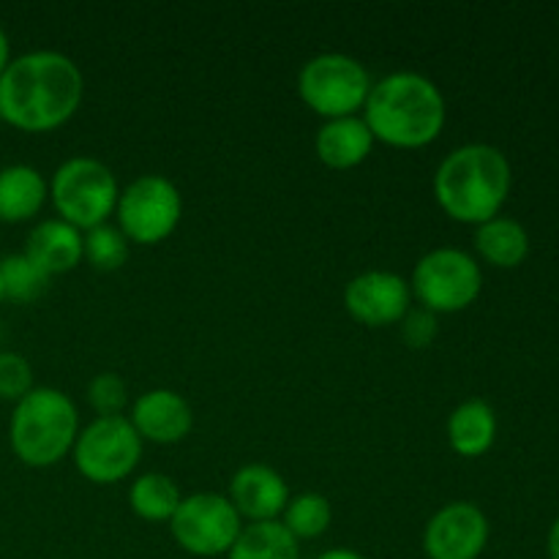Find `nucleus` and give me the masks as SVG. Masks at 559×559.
Wrapping results in <instances>:
<instances>
[{
	"label": "nucleus",
	"instance_id": "f257e3e1",
	"mask_svg": "<svg viewBox=\"0 0 559 559\" xmlns=\"http://www.w3.org/2000/svg\"><path fill=\"white\" fill-rule=\"evenodd\" d=\"M85 76L80 66L55 49L11 58L0 74V120L25 134H49L82 107Z\"/></svg>",
	"mask_w": 559,
	"mask_h": 559
},
{
	"label": "nucleus",
	"instance_id": "f03ea898",
	"mask_svg": "<svg viewBox=\"0 0 559 559\" xmlns=\"http://www.w3.org/2000/svg\"><path fill=\"white\" fill-rule=\"evenodd\" d=\"M445 96L429 76L396 71L371 85L364 107V123L374 142L402 151L426 147L445 129Z\"/></svg>",
	"mask_w": 559,
	"mask_h": 559
},
{
	"label": "nucleus",
	"instance_id": "7ed1b4c3",
	"mask_svg": "<svg viewBox=\"0 0 559 559\" xmlns=\"http://www.w3.org/2000/svg\"><path fill=\"white\" fill-rule=\"evenodd\" d=\"M511 191V164L495 145L473 142L442 158L435 173L437 205L459 224H480L500 216Z\"/></svg>",
	"mask_w": 559,
	"mask_h": 559
},
{
	"label": "nucleus",
	"instance_id": "20e7f679",
	"mask_svg": "<svg viewBox=\"0 0 559 559\" xmlns=\"http://www.w3.org/2000/svg\"><path fill=\"white\" fill-rule=\"evenodd\" d=\"M80 437V413L69 393L38 385L14 404L9 445L25 467L47 469L63 462Z\"/></svg>",
	"mask_w": 559,
	"mask_h": 559
},
{
	"label": "nucleus",
	"instance_id": "39448f33",
	"mask_svg": "<svg viewBox=\"0 0 559 559\" xmlns=\"http://www.w3.org/2000/svg\"><path fill=\"white\" fill-rule=\"evenodd\" d=\"M120 186L112 169L91 156H74L55 169L49 180V202L60 222L80 233L107 224L118 207Z\"/></svg>",
	"mask_w": 559,
	"mask_h": 559
},
{
	"label": "nucleus",
	"instance_id": "423d86ee",
	"mask_svg": "<svg viewBox=\"0 0 559 559\" xmlns=\"http://www.w3.org/2000/svg\"><path fill=\"white\" fill-rule=\"evenodd\" d=\"M371 74L358 58L344 52H322L298 74V93L306 107L325 120L353 118L366 107Z\"/></svg>",
	"mask_w": 559,
	"mask_h": 559
},
{
	"label": "nucleus",
	"instance_id": "0eeeda50",
	"mask_svg": "<svg viewBox=\"0 0 559 559\" xmlns=\"http://www.w3.org/2000/svg\"><path fill=\"white\" fill-rule=\"evenodd\" d=\"M484 289V273L473 254L462 249H431L418 260L409 282V293L420 309L431 314H456L469 309Z\"/></svg>",
	"mask_w": 559,
	"mask_h": 559
},
{
	"label": "nucleus",
	"instance_id": "6e6552de",
	"mask_svg": "<svg viewBox=\"0 0 559 559\" xmlns=\"http://www.w3.org/2000/svg\"><path fill=\"white\" fill-rule=\"evenodd\" d=\"M115 216L129 243L158 246L178 229L183 197L164 175H140L120 191Z\"/></svg>",
	"mask_w": 559,
	"mask_h": 559
},
{
	"label": "nucleus",
	"instance_id": "1a4fd4ad",
	"mask_svg": "<svg viewBox=\"0 0 559 559\" xmlns=\"http://www.w3.org/2000/svg\"><path fill=\"white\" fill-rule=\"evenodd\" d=\"M140 435L126 415L118 418H96L80 429L74 442L76 473L96 486H115L129 478L142 459Z\"/></svg>",
	"mask_w": 559,
	"mask_h": 559
},
{
	"label": "nucleus",
	"instance_id": "9d476101",
	"mask_svg": "<svg viewBox=\"0 0 559 559\" xmlns=\"http://www.w3.org/2000/svg\"><path fill=\"white\" fill-rule=\"evenodd\" d=\"M169 533L186 555L222 557L243 533V519L238 516L227 495L200 491L180 500L178 511L169 519Z\"/></svg>",
	"mask_w": 559,
	"mask_h": 559
},
{
	"label": "nucleus",
	"instance_id": "9b49d317",
	"mask_svg": "<svg viewBox=\"0 0 559 559\" xmlns=\"http://www.w3.org/2000/svg\"><path fill=\"white\" fill-rule=\"evenodd\" d=\"M489 544V519L473 502H451L429 519L424 555L429 559H478Z\"/></svg>",
	"mask_w": 559,
	"mask_h": 559
},
{
	"label": "nucleus",
	"instance_id": "f8f14e48",
	"mask_svg": "<svg viewBox=\"0 0 559 559\" xmlns=\"http://www.w3.org/2000/svg\"><path fill=\"white\" fill-rule=\"evenodd\" d=\"M409 284L393 271L358 273L344 287V306L349 317L366 328L399 325L409 311Z\"/></svg>",
	"mask_w": 559,
	"mask_h": 559
},
{
	"label": "nucleus",
	"instance_id": "ddd939ff",
	"mask_svg": "<svg viewBox=\"0 0 559 559\" xmlns=\"http://www.w3.org/2000/svg\"><path fill=\"white\" fill-rule=\"evenodd\" d=\"M131 426L142 442L153 445H175L183 442L194 429V413L191 404L180 393L156 388L147 391L131 404Z\"/></svg>",
	"mask_w": 559,
	"mask_h": 559
},
{
	"label": "nucleus",
	"instance_id": "4468645a",
	"mask_svg": "<svg viewBox=\"0 0 559 559\" xmlns=\"http://www.w3.org/2000/svg\"><path fill=\"white\" fill-rule=\"evenodd\" d=\"M227 500L249 524L278 522L289 502L287 480L267 464H246L229 480Z\"/></svg>",
	"mask_w": 559,
	"mask_h": 559
},
{
	"label": "nucleus",
	"instance_id": "2eb2a0df",
	"mask_svg": "<svg viewBox=\"0 0 559 559\" xmlns=\"http://www.w3.org/2000/svg\"><path fill=\"white\" fill-rule=\"evenodd\" d=\"M25 257L49 278L74 271L82 262V233L60 218H47L27 235Z\"/></svg>",
	"mask_w": 559,
	"mask_h": 559
},
{
	"label": "nucleus",
	"instance_id": "dca6fc26",
	"mask_svg": "<svg viewBox=\"0 0 559 559\" xmlns=\"http://www.w3.org/2000/svg\"><path fill=\"white\" fill-rule=\"evenodd\" d=\"M374 136L364 118H336L325 120L314 136V151L325 167L331 169H355L371 156Z\"/></svg>",
	"mask_w": 559,
	"mask_h": 559
},
{
	"label": "nucleus",
	"instance_id": "f3484780",
	"mask_svg": "<svg viewBox=\"0 0 559 559\" xmlns=\"http://www.w3.org/2000/svg\"><path fill=\"white\" fill-rule=\"evenodd\" d=\"M49 200V183L31 164L0 169V222L25 224L41 213Z\"/></svg>",
	"mask_w": 559,
	"mask_h": 559
},
{
	"label": "nucleus",
	"instance_id": "a211bd4d",
	"mask_svg": "<svg viewBox=\"0 0 559 559\" xmlns=\"http://www.w3.org/2000/svg\"><path fill=\"white\" fill-rule=\"evenodd\" d=\"M497 440V415L484 399H467L448 418V442L464 459H478L489 453Z\"/></svg>",
	"mask_w": 559,
	"mask_h": 559
},
{
	"label": "nucleus",
	"instance_id": "6ab92c4d",
	"mask_svg": "<svg viewBox=\"0 0 559 559\" xmlns=\"http://www.w3.org/2000/svg\"><path fill=\"white\" fill-rule=\"evenodd\" d=\"M475 249L489 265L519 267L530 254V235L519 222L497 216L480 224L475 233Z\"/></svg>",
	"mask_w": 559,
	"mask_h": 559
},
{
	"label": "nucleus",
	"instance_id": "aec40b11",
	"mask_svg": "<svg viewBox=\"0 0 559 559\" xmlns=\"http://www.w3.org/2000/svg\"><path fill=\"white\" fill-rule=\"evenodd\" d=\"M227 559H300V546L282 522L249 524L227 551Z\"/></svg>",
	"mask_w": 559,
	"mask_h": 559
},
{
	"label": "nucleus",
	"instance_id": "412c9836",
	"mask_svg": "<svg viewBox=\"0 0 559 559\" xmlns=\"http://www.w3.org/2000/svg\"><path fill=\"white\" fill-rule=\"evenodd\" d=\"M180 489L169 475L145 473L131 484L129 506L145 522H169L180 506Z\"/></svg>",
	"mask_w": 559,
	"mask_h": 559
},
{
	"label": "nucleus",
	"instance_id": "4be33fe9",
	"mask_svg": "<svg viewBox=\"0 0 559 559\" xmlns=\"http://www.w3.org/2000/svg\"><path fill=\"white\" fill-rule=\"evenodd\" d=\"M278 522L287 527V533L295 540H314L320 535L328 533L333 522V511L328 497L317 495V491H304V495L289 497L287 508H284L282 519Z\"/></svg>",
	"mask_w": 559,
	"mask_h": 559
},
{
	"label": "nucleus",
	"instance_id": "5701e85b",
	"mask_svg": "<svg viewBox=\"0 0 559 559\" xmlns=\"http://www.w3.org/2000/svg\"><path fill=\"white\" fill-rule=\"evenodd\" d=\"M82 257L93 271H120L129 260V240L112 224H102V227H93L82 235Z\"/></svg>",
	"mask_w": 559,
	"mask_h": 559
},
{
	"label": "nucleus",
	"instance_id": "b1692460",
	"mask_svg": "<svg viewBox=\"0 0 559 559\" xmlns=\"http://www.w3.org/2000/svg\"><path fill=\"white\" fill-rule=\"evenodd\" d=\"M0 278H3L5 300H16V304H31L38 295H44L47 289L49 276L44 271H38L31 260L22 254H9L0 260Z\"/></svg>",
	"mask_w": 559,
	"mask_h": 559
},
{
	"label": "nucleus",
	"instance_id": "393cba45",
	"mask_svg": "<svg viewBox=\"0 0 559 559\" xmlns=\"http://www.w3.org/2000/svg\"><path fill=\"white\" fill-rule=\"evenodd\" d=\"M87 404L96 409L98 418H118L129 404V385L115 371H102L87 385Z\"/></svg>",
	"mask_w": 559,
	"mask_h": 559
},
{
	"label": "nucleus",
	"instance_id": "a878e982",
	"mask_svg": "<svg viewBox=\"0 0 559 559\" xmlns=\"http://www.w3.org/2000/svg\"><path fill=\"white\" fill-rule=\"evenodd\" d=\"M33 369L27 358L11 349H0V399L3 402H20L33 391Z\"/></svg>",
	"mask_w": 559,
	"mask_h": 559
},
{
	"label": "nucleus",
	"instance_id": "bb28decb",
	"mask_svg": "<svg viewBox=\"0 0 559 559\" xmlns=\"http://www.w3.org/2000/svg\"><path fill=\"white\" fill-rule=\"evenodd\" d=\"M399 325H402L404 344H409L413 349L429 347L437 338V328H440L437 325V314L426 309H409Z\"/></svg>",
	"mask_w": 559,
	"mask_h": 559
},
{
	"label": "nucleus",
	"instance_id": "cd10ccee",
	"mask_svg": "<svg viewBox=\"0 0 559 559\" xmlns=\"http://www.w3.org/2000/svg\"><path fill=\"white\" fill-rule=\"evenodd\" d=\"M9 63H11V41L9 36H5L3 25H0V74H3Z\"/></svg>",
	"mask_w": 559,
	"mask_h": 559
},
{
	"label": "nucleus",
	"instance_id": "c85d7f7f",
	"mask_svg": "<svg viewBox=\"0 0 559 559\" xmlns=\"http://www.w3.org/2000/svg\"><path fill=\"white\" fill-rule=\"evenodd\" d=\"M317 559H366V557H360L358 551H353V549H328V551H322Z\"/></svg>",
	"mask_w": 559,
	"mask_h": 559
},
{
	"label": "nucleus",
	"instance_id": "c756f323",
	"mask_svg": "<svg viewBox=\"0 0 559 559\" xmlns=\"http://www.w3.org/2000/svg\"><path fill=\"white\" fill-rule=\"evenodd\" d=\"M549 557L559 559V519L551 524V533H549Z\"/></svg>",
	"mask_w": 559,
	"mask_h": 559
},
{
	"label": "nucleus",
	"instance_id": "7c9ffc66",
	"mask_svg": "<svg viewBox=\"0 0 559 559\" xmlns=\"http://www.w3.org/2000/svg\"><path fill=\"white\" fill-rule=\"evenodd\" d=\"M5 300V289H3V278H0V304Z\"/></svg>",
	"mask_w": 559,
	"mask_h": 559
},
{
	"label": "nucleus",
	"instance_id": "2f4dec72",
	"mask_svg": "<svg viewBox=\"0 0 559 559\" xmlns=\"http://www.w3.org/2000/svg\"><path fill=\"white\" fill-rule=\"evenodd\" d=\"M0 123H3V120H0Z\"/></svg>",
	"mask_w": 559,
	"mask_h": 559
}]
</instances>
